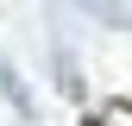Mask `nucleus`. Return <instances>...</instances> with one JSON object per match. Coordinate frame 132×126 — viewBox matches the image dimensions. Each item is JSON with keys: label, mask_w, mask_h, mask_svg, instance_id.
<instances>
[{"label": "nucleus", "mask_w": 132, "mask_h": 126, "mask_svg": "<svg viewBox=\"0 0 132 126\" xmlns=\"http://www.w3.org/2000/svg\"><path fill=\"white\" fill-rule=\"evenodd\" d=\"M0 94L13 101V114H19V120H31V114H38V107H31V94H25V82H19V69H13L6 57H0Z\"/></svg>", "instance_id": "nucleus-1"}]
</instances>
